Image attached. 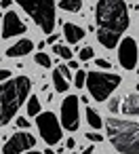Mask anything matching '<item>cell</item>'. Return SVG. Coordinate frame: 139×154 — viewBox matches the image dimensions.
<instances>
[{
	"label": "cell",
	"mask_w": 139,
	"mask_h": 154,
	"mask_svg": "<svg viewBox=\"0 0 139 154\" xmlns=\"http://www.w3.org/2000/svg\"><path fill=\"white\" fill-rule=\"evenodd\" d=\"M30 91H32V80L28 76H15L0 85V127L11 122V118L28 99Z\"/></svg>",
	"instance_id": "cell-1"
},
{
	"label": "cell",
	"mask_w": 139,
	"mask_h": 154,
	"mask_svg": "<svg viewBox=\"0 0 139 154\" xmlns=\"http://www.w3.org/2000/svg\"><path fill=\"white\" fill-rule=\"evenodd\" d=\"M103 125L107 131V139L120 154H139V122L110 116Z\"/></svg>",
	"instance_id": "cell-2"
},
{
	"label": "cell",
	"mask_w": 139,
	"mask_h": 154,
	"mask_svg": "<svg viewBox=\"0 0 139 154\" xmlns=\"http://www.w3.org/2000/svg\"><path fill=\"white\" fill-rule=\"evenodd\" d=\"M95 19L99 30L122 34L128 28V9L124 0H99L95 9Z\"/></svg>",
	"instance_id": "cell-3"
},
{
	"label": "cell",
	"mask_w": 139,
	"mask_h": 154,
	"mask_svg": "<svg viewBox=\"0 0 139 154\" xmlns=\"http://www.w3.org/2000/svg\"><path fill=\"white\" fill-rule=\"evenodd\" d=\"M15 2L36 21V26L51 34L55 28V0H15Z\"/></svg>",
	"instance_id": "cell-4"
},
{
	"label": "cell",
	"mask_w": 139,
	"mask_h": 154,
	"mask_svg": "<svg viewBox=\"0 0 139 154\" xmlns=\"http://www.w3.org/2000/svg\"><path fill=\"white\" fill-rule=\"evenodd\" d=\"M122 82V78L118 74H105V72H86V80L84 87L89 89L91 97L95 101H105L110 97V93L114 89H118V85Z\"/></svg>",
	"instance_id": "cell-5"
},
{
	"label": "cell",
	"mask_w": 139,
	"mask_h": 154,
	"mask_svg": "<svg viewBox=\"0 0 139 154\" xmlns=\"http://www.w3.org/2000/svg\"><path fill=\"white\" fill-rule=\"evenodd\" d=\"M36 127L42 135V139L49 146H55L57 141H61V125L57 120V116L53 112H42L36 116Z\"/></svg>",
	"instance_id": "cell-6"
},
{
	"label": "cell",
	"mask_w": 139,
	"mask_h": 154,
	"mask_svg": "<svg viewBox=\"0 0 139 154\" xmlns=\"http://www.w3.org/2000/svg\"><path fill=\"white\" fill-rule=\"evenodd\" d=\"M61 125L68 131H76L80 127V110H78V97L68 95L61 103Z\"/></svg>",
	"instance_id": "cell-7"
},
{
	"label": "cell",
	"mask_w": 139,
	"mask_h": 154,
	"mask_svg": "<svg viewBox=\"0 0 139 154\" xmlns=\"http://www.w3.org/2000/svg\"><path fill=\"white\" fill-rule=\"evenodd\" d=\"M34 143H36V137L21 129L11 139H7V143L2 146V154H23L30 148H34Z\"/></svg>",
	"instance_id": "cell-8"
},
{
	"label": "cell",
	"mask_w": 139,
	"mask_h": 154,
	"mask_svg": "<svg viewBox=\"0 0 139 154\" xmlns=\"http://www.w3.org/2000/svg\"><path fill=\"white\" fill-rule=\"evenodd\" d=\"M118 61L124 70H133L137 66V42H135V38L126 36L118 42Z\"/></svg>",
	"instance_id": "cell-9"
},
{
	"label": "cell",
	"mask_w": 139,
	"mask_h": 154,
	"mask_svg": "<svg viewBox=\"0 0 139 154\" xmlns=\"http://www.w3.org/2000/svg\"><path fill=\"white\" fill-rule=\"evenodd\" d=\"M26 32V23L19 19L17 13L9 11L2 15V38H11V36H19Z\"/></svg>",
	"instance_id": "cell-10"
},
{
	"label": "cell",
	"mask_w": 139,
	"mask_h": 154,
	"mask_svg": "<svg viewBox=\"0 0 139 154\" xmlns=\"http://www.w3.org/2000/svg\"><path fill=\"white\" fill-rule=\"evenodd\" d=\"M32 49H34V42L30 38H23V40L15 42L11 49H7V57H21V55H28Z\"/></svg>",
	"instance_id": "cell-11"
},
{
	"label": "cell",
	"mask_w": 139,
	"mask_h": 154,
	"mask_svg": "<svg viewBox=\"0 0 139 154\" xmlns=\"http://www.w3.org/2000/svg\"><path fill=\"white\" fill-rule=\"evenodd\" d=\"M63 36H65V40L70 45H76L78 40L84 38V30L78 28L76 23H63Z\"/></svg>",
	"instance_id": "cell-12"
},
{
	"label": "cell",
	"mask_w": 139,
	"mask_h": 154,
	"mask_svg": "<svg viewBox=\"0 0 139 154\" xmlns=\"http://www.w3.org/2000/svg\"><path fill=\"white\" fill-rule=\"evenodd\" d=\"M97 40H99L105 49H116L118 42H120V34L107 32V30H99V32H97Z\"/></svg>",
	"instance_id": "cell-13"
},
{
	"label": "cell",
	"mask_w": 139,
	"mask_h": 154,
	"mask_svg": "<svg viewBox=\"0 0 139 154\" xmlns=\"http://www.w3.org/2000/svg\"><path fill=\"white\" fill-rule=\"evenodd\" d=\"M122 114H126V116H139V95L137 93H131V95L124 97Z\"/></svg>",
	"instance_id": "cell-14"
},
{
	"label": "cell",
	"mask_w": 139,
	"mask_h": 154,
	"mask_svg": "<svg viewBox=\"0 0 139 154\" xmlns=\"http://www.w3.org/2000/svg\"><path fill=\"white\" fill-rule=\"evenodd\" d=\"M86 120H89V125H91V129H101L103 127V120H101V116H99V112H95L93 108H86Z\"/></svg>",
	"instance_id": "cell-15"
},
{
	"label": "cell",
	"mask_w": 139,
	"mask_h": 154,
	"mask_svg": "<svg viewBox=\"0 0 139 154\" xmlns=\"http://www.w3.org/2000/svg\"><path fill=\"white\" fill-rule=\"evenodd\" d=\"M53 82H55V91H59V93H65V91H68V87H70V82L59 74V70H55V72H53Z\"/></svg>",
	"instance_id": "cell-16"
},
{
	"label": "cell",
	"mask_w": 139,
	"mask_h": 154,
	"mask_svg": "<svg viewBox=\"0 0 139 154\" xmlns=\"http://www.w3.org/2000/svg\"><path fill=\"white\" fill-rule=\"evenodd\" d=\"M59 7L63 11H70V13H78L82 9V0H61Z\"/></svg>",
	"instance_id": "cell-17"
},
{
	"label": "cell",
	"mask_w": 139,
	"mask_h": 154,
	"mask_svg": "<svg viewBox=\"0 0 139 154\" xmlns=\"http://www.w3.org/2000/svg\"><path fill=\"white\" fill-rule=\"evenodd\" d=\"M40 114V101L36 95L28 97V116H38Z\"/></svg>",
	"instance_id": "cell-18"
},
{
	"label": "cell",
	"mask_w": 139,
	"mask_h": 154,
	"mask_svg": "<svg viewBox=\"0 0 139 154\" xmlns=\"http://www.w3.org/2000/svg\"><path fill=\"white\" fill-rule=\"evenodd\" d=\"M53 51H55L61 59H68V61L72 59V49H68V47H63V45H55V49H53Z\"/></svg>",
	"instance_id": "cell-19"
},
{
	"label": "cell",
	"mask_w": 139,
	"mask_h": 154,
	"mask_svg": "<svg viewBox=\"0 0 139 154\" xmlns=\"http://www.w3.org/2000/svg\"><path fill=\"white\" fill-rule=\"evenodd\" d=\"M34 59H36V63H38V66H42V68L53 66V63H51V57H49L47 53H36V57H34Z\"/></svg>",
	"instance_id": "cell-20"
},
{
	"label": "cell",
	"mask_w": 139,
	"mask_h": 154,
	"mask_svg": "<svg viewBox=\"0 0 139 154\" xmlns=\"http://www.w3.org/2000/svg\"><path fill=\"white\" fill-rule=\"evenodd\" d=\"M84 80H86V72H84V70H76V76H74V85H76L78 89H82V87H84Z\"/></svg>",
	"instance_id": "cell-21"
},
{
	"label": "cell",
	"mask_w": 139,
	"mask_h": 154,
	"mask_svg": "<svg viewBox=\"0 0 139 154\" xmlns=\"http://www.w3.org/2000/svg\"><path fill=\"white\" fill-rule=\"evenodd\" d=\"M93 55H95V49H91V47H84V49H80V59H82V61H89Z\"/></svg>",
	"instance_id": "cell-22"
},
{
	"label": "cell",
	"mask_w": 139,
	"mask_h": 154,
	"mask_svg": "<svg viewBox=\"0 0 139 154\" xmlns=\"http://www.w3.org/2000/svg\"><path fill=\"white\" fill-rule=\"evenodd\" d=\"M118 108H120V99H118V97H112V99L107 101V110L114 114V112H118Z\"/></svg>",
	"instance_id": "cell-23"
},
{
	"label": "cell",
	"mask_w": 139,
	"mask_h": 154,
	"mask_svg": "<svg viewBox=\"0 0 139 154\" xmlns=\"http://www.w3.org/2000/svg\"><path fill=\"white\" fill-rule=\"evenodd\" d=\"M95 66H99L101 70H110V68H112V63H110L107 59H95Z\"/></svg>",
	"instance_id": "cell-24"
},
{
	"label": "cell",
	"mask_w": 139,
	"mask_h": 154,
	"mask_svg": "<svg viewBox=\"0 0 139 154\" xmlns=\"http://www.w3.org/2000/svg\"><path fill=\"white\" fill-rule=\"evenodd\" d=\"M17 127H19V129H23V131H26V129H30V122H28V118L19 116V118H17Z\"/></svg>",
	"instance_id": "cell-25"
},
{
	"label": "cell",
	"mask_w": 139,
	"mask_h": 154,
	"mask_svg": "<svg viewBox=\"0 0 139 154\" xmlns=\"http://www.w3.org/2000/svg\"><path fill=\"white\" fill-rule=\"evenodd\" d=\"M59 74L70 82V68H68V66H59Z\"/></svg>",
	"instance_id": "cell-26"
},
{
	"label": "cell",
	"mask_w": 139,
	"mask_h": 154,
	"mask_svg": "<svg viewBox=\"0 0 139 154\" xmlns=\"http://www.w3.org/2000/svg\"><path fill=\"white\" fill-rule=\"evenodd\" d=\"M86 137H89L91 141H101V139H103V137H101L99 133H86Z\"/></svg>",
	"instance_id": "cell-27"
},
{
	"label": "cell",
	"mask_w": 139,
	"mask_h": 154,
	"mask_svg": "<svg viewBox=\"0 0 139 154\" xmlns=\"http://www.w3.org/2000/svg\"><path fill=\"white\" fill-rule=\"evenodd\" d=\"M57 40H59V36H57V34H51V36L47 38V42H49V45H57Z\"/></svg>",
	"instance_id": "cell-28"
},
{
	"label": "cell",
	"mask_w": 139,
	"mask_h": 154,
	"mask_svg": "<svg viewBox=\"0 0 139 154\" xmlns=\"http://www.w3.org/2000/svg\"><path fill=\"white\" fill-rule=\"evenodd\" d=\"M7 78H11V72L9 70H0V80H7Z\"/></svg>",
	"instance_id": "cell-29"
},
{
	"label": "cell",
	"mask_w": 139,
	"mask_h": 154,
	"mask_svg": "<svg viewBox=\"0 0 139 154\" xmlns=\"http://www.w3.org/2000/svg\"><path fill=\"white\" fill-rule=\"evenodd\" d=\"M11 7V0H2V2H0V9H9Z\"/></svg>",
	"instance_id": "cell-30"
},
{
	"label": "cell",
	"mask_w": 139,
	"mask_h": 154,
	"mask_svg": "<svg viewBox=\"0 0 139 154\" xmlns=\"http://www.w3.org/2000/svg\"><path fill=\"white\" fill-rule=\"evenodd\" d=\"M65 146H68V148H76V141H74V139H72V137H70V139H68V141H65Z\"/></svg>",
	"instance_id": "cell-31"
},
{
	"label": "cell",
	"mask_w": 139,
	"mask_h": 154,
	"mask_svg": "<svg viewBox=\"0 0 139 154\" xmlns=\"http://www.w3.org/2000/svg\"><path fill=\"white\" fill-rule=\"evenodd\" d=\"M68 68H74V70H78V63H76V61H72V59H70V63H68Z\"/></svg>",
	"instance_id": "cell-32"
},
{
	"label": "cell",
	"mask_w": 139,
	"mask_h": 154,
	"mask_svg": "<svg viewBox=\"0 0 139 154\" xmlns=\"http://www.w3.org/2000/svg\"><path fill=\"white\" fill-rule=\"evenodd\" d=\"M82 154H93V148H91V146H89V148H84V150H82Z\"/></svg>",
	"instance_id": "cell-33"
},
{
	"label": "cell",
	"mask_w": 139,
	"mask_h": 154,
	"mask_svg": "<svg viewBox=\"0 0 139 154\" xmlns=\"http://www.w3.org/2000/svg\"><path fill=\"white\" fill-rule=\"evenodd\" d=\"M44 154H55V152L53 150H44Z\"/></svg>",
	"instance_id": "cell-34"
},
{
	"label": "cell",
	"mask_w": 139,
	"mask_h": 154,
	"mask_svg": "<svg viewBox=\"0 0 139 154\" xmlns=\"http://www.w3.org/2000/svg\"><path fill=\"white\" fill-rule=\"evenodd\" d=\"M23 154H42V152H23Z\"/></svg>",
	"instance_id": "cell-35"
},
{
	"label": "cell",
	"mask_w": 139,
	"mask_h": 154,
	"mask_svg": "<svg viewBox=\"0 0 139 154\" xmlns=\"http://www.w3.org/2000/svg\"><path fill=\"white\" fill-rule=\"evenodd\" d=\"M0 17H2V11H0Z\"/></svg>",
	"instance_id": "cell-36"
},
{
	"label": "cell",
	"mask_w": 139,
	"mask_h": 154,
	"mask_svg": "<svg viewBox=\"0 0 139 154\" xmlns=\"http://www.w3.org/2000/svg\"><path fill=\"white\" fill-rule=\"evenodd\" d=\"M137 89H139V82H137Z\"/></svg>",
	"instance_id": "cell-37"
},
{
	"label": "cell",
	"mask_w": 139,
	"mask_h": 154,
	"mask_svg": "<svg viewBox=\"0 0 139 154\" xmlns=\"http://www.w3.org/2000/svg\"><path fill=\"white\" fill-rule=\"evenodd\" d=\"M72 154H76V152H72Z\"/></svg>",
	"instance_id": "cell-38"
}]
</instances>
